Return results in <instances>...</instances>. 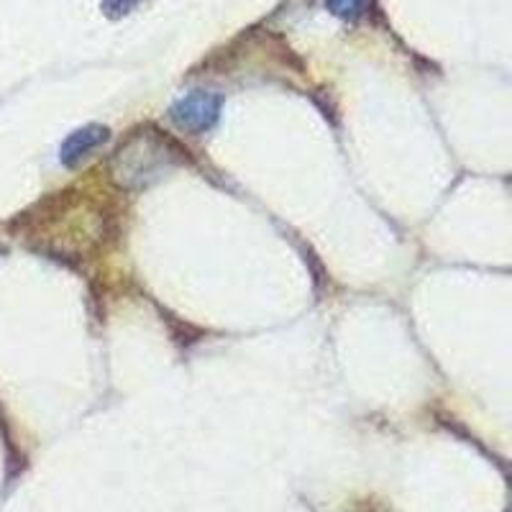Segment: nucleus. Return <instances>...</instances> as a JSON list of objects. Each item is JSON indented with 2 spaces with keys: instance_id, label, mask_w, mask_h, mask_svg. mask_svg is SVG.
<instances>
[{
  "instance_id": "nucleus-1",
  "label": "nucleus",
  "mask_w": 512,
  "mask_h": 512,
  "mask_svg": "<svg viewBox=\"0 0 512 512\" xmlns=\"http://www.w3.org/2000/svg\"><path fill=\"white\" fill-rule=\"evenodd\" d=\"M187 159V149L177 141L167 139L162 131L146 126L128 136L126 144L113 157V177L123 187H141L162 177L169 167L182 164Z\"/></svg>"
},
{
  "instance_id": "nucleus-2",
  "label": "nucleus",
  "mask_w": 512,
  "mask_h": 512,
  "mask_svg": "<svg viewBox=\"0 0 512 512\" xmlns=\"http://www.w3.org/2000/svg\"><path fill=\"white\" fill-rule=\"evenodd\" d=\"M221 95L205 93V90H195V93H187L185 98L177 100L172 108H169V116L182 131H190V134H205L210 128L216 126L218 116H221Z\"/></svg>"
},
{
  "instance_id": "nucleus-3",
  "label": "nucleus",
  "mask_w": 512,
  "mask_h": 512,
  "mask_svg": "<svg viewBox=\"0 0 512 512\" xmlns=\"http://www.w3.org/2000/svg\"><path fill=\"white\" fill-rule=\"evenodd\" d=\"M105 141H108V128L105 126L80 128V131H75V134H70L64 139L62 149H59V162H62L64 167H75L82 159L90 157L98 146H103Z\"/></svg>"
},
{
  "instance_id": "nucleus-4",
  "label": "nucleus",
  "mask_w": 512,
  "mask_h": 512,
  "mask_svg": "<svg viewBox=\"0 0 512 512\" xmlns=\"http://www.w3.org/2000/svg\"><path fill=\"white\" fill-rule=\"evenodd\" d=\"M369 6L372 0H326L328 11L344 21H359L361 16H367Z\"/></svg>"
},
{
  "instance_id": "nucleus-5",
  "label": "nucleus",
  "mask_w": 512,
  "mask_h": 512,
  "mask_svg": "<svg viewBox=\"0 0 512 512\" xmlns=\"http://www.w3.org/2000/svg\"><path fill=\"white\" fill-rule=\"evenodd\" d=\"M141 3H146V0H105L103 11H105V16L121 18V16H126V13L134 11V8H139Z\"/></svg>"
}]
</instances>
